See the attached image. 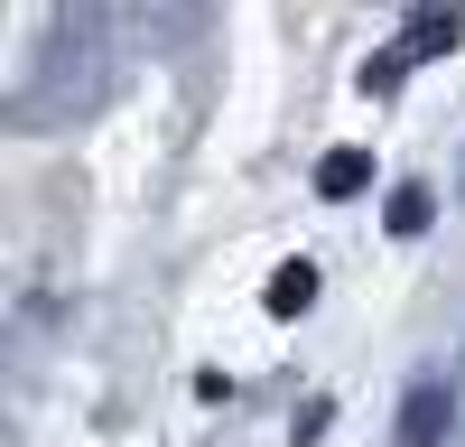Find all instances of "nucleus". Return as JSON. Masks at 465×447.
<instances>
[{"label": "nucleus", "mask_w": 465, "mask_h": 447, "mask_svg": "<svg viewBox=\"0 0 465 447\" xmlns=\"http://www.w3.org/2000/svg\"><path fill=\"white\" fill-rule=\"evenodd\" d=\"M447 47H465V19H456V10H419L381 56H363V94H391L410 65H429V56H447Z\"/></svg>", "instance_id": "f257e3e1"}, {"label": "nucleus", "mask_w": 465, "mask_h": 447, "mask_svg": "<svg viewBox=\"0 0 465 447\" xmlns=\"http://www.w3.org/2000/svg\"><path fill=\"white\" fill-rule=\"evenodd\" d=\"M456 429V382L438 363H419L410 372V392H401V420H391V447H447Z\"/></svg>", "instance_id": "f03ea898"}, {"label": "nucleus", "mask_w": 465, "mask_h": 447, "mask_svg": "<svg viewBox=\"0 0 465 447\" xmlns=\"http://www.w3.org/2000/svg\"><path fill=\"white\" fill-rule=\"evenodd\" d=\"M429 224H438V186L429 177H401L391 196H381V233H391V243H419Z\"/></svg>", "instance_id": "7ed1b4c3"}, {"label": "nucleus", "mask_w": 465, "mask_h": 447, "mask_svg": "<svg viewBox=\"0 0 465 447\" xmlns=\"http://www.w3.org/2000/svg\"><path fill=\"white\" fill-rule=\"evenodd\" d=\"M307 298H317V261H307V252H289L280 271H270V289H261V308H270V317H298Z\"/></svg>", "instance_id": "20e7f679"}, {"label": "nucleus", "mask_w": 465, "mask_h": 447, "mask_svg": "<svg viewBox=\"0 0 465 447\" xmlns=\"http://www.w3.org/2000/svg\"><path fill=\"white\" fill-rule=\"evenodd\" d=\"M372 186V149H326V168H317V196L326 205H354Z\"/></svg>", "instance_id": "39448f33"}]
</instances>
